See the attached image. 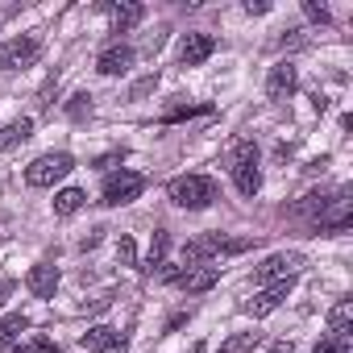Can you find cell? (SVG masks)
<instances>
[{
	"mask_svg": "<svg viewBox=\"0 0 353 353\" xmlns=\"http://www.w3.org/2000/svg\"><path fill=\"white\" fill-rule=\"evenodd\" d=\"M241 162H258V145L245 141V137H237V141L229 145V166H241Z\"/></svg>",
	"mask_w": 353,
	"mask_h": 353,
	"instance_id": "7402d4cb",
	"label": "cell"
},
{
	"mask_svg": "<svg viewBox=\"0 0 353 353\" xmlns=\"http://www.w3.org/2000/svg\"><path fill=\"white\" fill-rule=\"evenodd\" d=\"M254 345H258V332H237V336H229L221 345V353H250Z\"/></svg>",
	"mask_w": 353,
	"mask_h": 353,
	"instance_id": "603a6c76",
	"label": "cell"
},
{
	"mask_svg": "<svg viewBox=\"0 0 353 353\" xmlns=\"http://www.w3.org/2000/svg\"><path fill=\"white\" fill-rule=\"evenodd\" d=\"M26 328H30V316H21V312L5 316V320H0V345H9V341H17V336H21Z\"/></svg>",
	"mask_w": 353,
	"mask_h": 353,
	"instance_id": "44dd1931",
	"label": "cell"
},
{
	"mask_svg": "<svg viewBox=\"0 0 353 353\" xmlns=\"http://www.w3.org/2000/svg\"><path fill=\"white\" fill-rule=\"evenodd\" d=\"M229 170H233V183H237L241 196H258V188H262V170H258V162H241V166H229Z\"/></svg>",
	"mask_w": 353,
	"mask_h": 353,
	"instance_id": "9a60e30c",
	"label": "cell"
},
{
	"mask_svg": "<svg viewBox=\"0 0 353 353\" xmlns=\"http://www.w3.org/2000/svg\"><path fill=\"white\" fill-rule=\"evenodd\" d=\"M291 283H295V279H279V283H266V287H262V291H258V295L245 303V312H250L254 320L270 316V312H274V307H279V303L291 295Z\"/></svg>",
	"mask_w": 353,
	"mask_h": 353,
	"instance_id": "52a82bcc",
	"label": "cell"
},
{
	"mask_svg": "<svg viewBox=\"0 0 353 353\" xmlns=\"http://www.w3.org/2000/svg\"><path fill=\"white\" fill-rule=\"evenodd\" d=\"M303 270V254L287 250V254H270L262 266H258V283H279V279H295Z\"/></svg>",
	"mask_w": 353,
	"mask_h": 353,
	"instance_id": "8992f818",
	"label": "cell"
},
{
	"mask_svg": "<svg viewBox=\"0 0 353 353\" xmlns=\"http://www.w3.org/2000/svg\"><path fill=\"white\" fill-rule=\"evenodd\" d=\"M30 137H34V121H30V117L9 121L5 129H0V150H13V145H21V141H30Z\"/></svg>",
	"mask_w": 353,
	"mask_h": 353,
	"instance_id": "2e32d148",
	"label": "cell"
},
{
	"mask_svg": "<svg viewBox=\"0 0 353 353\" xmlns=\"http://www.w3.org/2000/svg\"><path fill=\"white\" fill-rule=\"evenodd\" d=\"M270 353H295V345L291 341H279V345H270Z\"/></svg>",
	"mask_w": 353,
	"mask_h": 353,
	"instance_id": "1f68e13d",
	"label": "cell"
},
{
	"mask_svg": "<svg viewBox=\"0 0 353 353\" xmlns=\"http://www.w3.org/2000/svg\"><path fill=\"white\" fill-rule=\"evenodd\" d=\"M9 291H13V283H5V287H0V307H5V299H9Z\"/></svg>",
	"mask_w": 353,
	"mask_h": 353,
	"instance_id": "d6a6232c",
	"label": "cell"
},
{
	"mask_svg": "<svg viewBox=\"0 0 353 353\" xmlns=\"http://www.w3.org/2000/svg\"><path fill=\"white\" fill-rule=\"evenodd\" d=\"M108 13H112V34H129V30L145 17V9L137 5V0H125V5H108Z\"/></svg>",
	"mask_w": 353,
	"mask_h": 353,
	"instance_id": "5bb4252c",
	"label": "cell"
},
{
	"mask_svg": "<svg viewBox=\"0 0 353 353\" xmlns=\"http://www.w3.org/2000/svg\"><path fill=\"white\" fill-rule=\"evenodd\" d=\"M83 200H88V196H83L79 188H63V192L54 196V216H75V212L83 208Z\"/></svg>",
	"mask_w": 353,
	"mask_h": 353,
	"instance_id": "ac0fdd59",
	"label": "cell"
},
{
	"mask_svg": "<svg viewBox=\"0 0 353 353\" xmlns=\"http://www.w3.org/2000/svg\"><path fill=\"white\" fill-rule=\"evenodd\" d=\"M75 170V158L71 154H42V158H34L30 166H26V183L30 188H54L59 179H67V174Z\"/></svg>",
	"mask_w": 353,
	"mask_h": 353,
	"instance_id": "7a4b0ae2",
	"label": "cell"
},
{
	"mask_svg": "<svg viewBox=\"0 0 353 353\" xmlns=\"http://www.w3.org/2000/svg\"><path fill=\"white\" fill-rule=\"evenodd\" d=\"M117 258H121V266H137V245H133V237H121V241H117Z\"/></svg>",
	"mask_w": 353,
	"mask_h": 353,
	"instance_id": "484cf974",
	"label": "cell"
},
{
	"mask_svg": "<svg viewBox=\"0 0 353 353\" xmlns=\"http://www.w3.org/2000/svg\"><path fill=\"white\" fill-rule=\"evenodd\" d=\"M170 204L174 208H188V212H200L216 200V183L208 179V174H179V179H170L166 188Z\"/></svg>",
	"mask_w": 353,
	"mask_h": 353,
	"instance_id": "6da1fadb",
	"label": "cell"
},
{
	"mask_svg": "<svg viewBox=\"0 0 353 353\" xmlns=\"http://www.w3.org/2000/svg\"><path fill=\"white\" fill-rule=\"evenodd\" d=\"M26 287H30L38 299H54V291H59V266H54V262H38V266L26 274Z\"/></svg>",
	"mask_w": 353,
	"mask_h": 353,
	"instance_id": "7c38bea8",
	"label": "cell"
},
{
	"mask_svg": "<svg viewBox=\"0 0 353 353\" xmlns=\"http://www.w3.org/2000/svg\"><path fill=\"white\" fill-rule=\"evenodd\" d=\"M353 225V200H349V192H336L316 216H312V229L320 233V237H332V233H345Z\"/></svg>",
	"mask_w": 353,
	"mask_h": 353,
	"instance_id": "3957f363",
	"label": "cell"
},
{
	"mask_svg": "<svg viewBox=\"0 0 353 353\" xmlns=\"http://www.w3.org/2000/svg\"><path fill=\"white\" fill-rule=\"evenodd\" d=\"M345 349H349V336H336V332H332V336H328V341H320L312 353H345Z\"/></svg>",
	"mask_w": 353,
	"mask_h": 353,
	"instance_id": "4316f807",
	"label": "cell"
},
{
	"mask_svg": "<svg viewBox=\"0 0 353 353\" xmlns=\"http://www.w3.org/2000/svg\"><path fill=\"white\" fill-rule=\"evenodd\" d=\"M212 50H216V38L212 34H188L179 42V63L183 67H200V63L212 59Z\"/></svg>",
	"mask_w": 353,
	"mask_h": 353,
	"instance_id": "9c48e42d",
	"label": "cell"
},
{
	"mask_svg": "<svg viewBox=\"0 0 353 353\" xmlns=\"http://www.w3.org/2000/svg\"><path fill=\"white\" fill-rule=\"evenodd\" d=\"M129 67H133V50H129V46H121V42H112V46H108V50H100V59H96V71H100V75H108V79H112V75H125Z\"/></svg>",
	"mask_w": 353,
	"mask_h": 353,
	"instance_id": "4fadbf2b",
	"label": "cell"
},
{
	"mask_svg": "<svg viewBox=\"0 0 353 353\" xmlns=\"http://www.w3.org/2000/svg\"><path fill=\"white\" fill-rule=\"evenodd\" d=\"M208 245H212V258H233V254H245L254 241H250V237H221V233H208Z\"/></svg>",
	"mask_w": 353,
	"mask_h": 353,
	"instance_id": "e0dca14e",
	"label": "cell"
},
{
	"mask_svg": "<svg viewBox=\"0 0 353 353\" xmlns=\"http://www.w3.org/2000/svg\"><path fill=\"white\" fill-rule=\"evenodd\" d=\"M100 233H104V229H92V233H88L79 245H83V250H96V245H100Z\"/></svg>",
	"mask_w": 353,
	"mask_h": 353,
	"instance_id": "4dcf8cb0",
	"label": "cell"
},
{
	"mask_svg": "<svg viewBox=\"0 0 353 353\" xmlns=\"http://www.w3.org/2000/svg\"><path fill=\"white\" fill-rule=\"evenodd\" d=\"M88 112H92V96H83V92H79V96H71V104H67V117H71V121H83Z\"/></svg>",
	"mask_w": 353,
	"mask_h": 353,
	"instance_id": "d4e9b609",
	"label": "cell"
},
{
	"mask_svg": "<svg viewBox=\"0 0 353 353\" xmlns=\"http://www.w3.org/2000/svg\"><path fill=\"white\" fill-rule=\"evenodd\" d=\"M349 324H353V303H349V299H341V303L328 312V328H332L336 336H349Z\"/></svg>",
	"mask_w": 353,
	"mask_h": 353,
	"instance_id": "d6986e66",
	"label": "cell"
},
{
	"mask_svg": "<svg viewBox=\"0 0 353 353\" xmlns=\"http://www.w3.org/2000/svg\"><path fill=\"white\" fill-rule=\"evenodd\" d=\"M303 13H307L316 26H328V9H324V5H316V0H303Z\"/></svg>",
	"mask_w": 353,
	"mask_h": 353,
	"instance_id": "f1b7e54d",
	"label": "cell"
},
{
	"mask_svg": "<svg viewBox=\"0 0 353 353\" xmlns=\"http://www.w3.org/2000/svg\"><path fill=\"white\" fill-rule=\"evenodd\" d=\"M295 88H299V71H295L291 63H279V67H270V75H266V96H270L274 104L291 100V96H295Z\"/></svg>",
	"mask_w": 353,
	"mask_h": 353,
	"instance_id": "ba28073f",
	"label": "cell"
},
{
	"mask_svg": "<svg viewBox=\"0 0 353 353\" xmlns=\"http://www.w3.org/2000/svg\"><path fill=\"white\" fill-rule=\"evenodd\" d=\"M245 13L250 17H262V13H270V5H266V0H245Z\"/></svg>",
	"mask_w": 353,
	"mask_h": 353,
	"instance_id": "f546056e",
	"label": "cell"
},
{
	"mask_svg": "<svg viewBox=\"0 0 353 353\" xmlns=\"http://www.w3.org/2000/svg\"><path fill=\"white\" fill-rule=\"evenodd\" d=\"M158 88V75H145V79H137L133 83V92H129V100H141V96H150Z\"/></svg>",
	"mask_w": 353,
	"mask_h": 353,
	"instance_id": "83f0119b",
	"label": "cell"
},
{
	"mask_svg": "<svg viewBox=\"0 0 353 353\" xmlns=\"http://www.w3.org/2000/svg\"><path fill=\"white\" fill-rule=\"evenodd\" d=\"M42 54V38L38 34H21L13 42L0 46V71H21V67H34Z\"/></svg>",
	"mask_w": 353,
	"mask_h": 353,
	"instance_id": "5b68a950",
	"label": "cell"
},
{
	"mask_svg": "<svg viewBox=\"0 0 353 353\" xmlns=\"http://www.w3.org/2000/svg\"><path fill=\"white\" fill-rule=\"evenodd\" d=\"M216 283H221V270L216 266H188V270H179V283H174V287H183L188 295H204Z\"/></svg>",
	"mask_w": 353,
	"mask_h": 353,
	"instance_id": "30bf717a",
	"label": "cell"
},
{
	"mask_svg": "<svg viewBox=\"0 0 353 353\" xmlns=\"http://www.w3.org/2000/svg\"><path fill=\"white\" fill-rule=\"evenodd\" d=\"M208 112H212V104H196V108L192 104H179V108H170L162 121L170 125V121H188V117H208Z\"/></svg>",
	"mask_w": 353,
	"mask_h": 353,
	"instance_id": "cb8c5ba5",
	"label": "cell"
},
{
	"mask_svg": "<svg viewBox=\"0 0 353 353\" xmlns=\"http://www.w3.org/2000/svg\"><path fill=\"white\" fill-rule=\"evenodd\" d=\"M83 349H92V353H125V336L117 328H108V324H92L83 332Z\"/></svg>",
	"mask_w": 353,
	"mask_h": 353,
	"instance_id": "8fae6325",
	"label": "cell"
},
{
	"mask_svg": "<svg viewBox=\"0 0 353 353\" xmlns=\"http://www.w3.org/2000/svg\"><path fill=\"white\" fill-rule=\"evenodd\" d=\"M166 245H170V237L158 229V233H154V241H150V254H145V266H141V270H150V274H154V270L166 262Z\"/></svg>",
	"mask_w": 353,
	"mask_h": 353,
	"instance_id": "ffe728a7",
	"label": "cell"
},
{
	"mask_svg": "<svg viewBox=\"0 0 353 353\" xmlns=\"http://www.w3.org/2000/svg\"><path fill=\"white\" fill-rule=\"evenodd\" d=\"M141 192H145V179H141L137 170H117V174H108V179H104V200L100 204L121 208V204H133Z\"/></svg>",
	"mask_w": 353,
	"mask_h": 353,
	"instance_id": "277c9868",
	"label": "cell"
}]
</instances>
